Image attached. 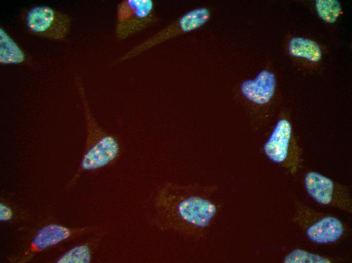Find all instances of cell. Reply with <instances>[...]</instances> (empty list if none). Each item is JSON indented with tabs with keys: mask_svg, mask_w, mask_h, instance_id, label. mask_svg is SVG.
<instances>
[{
	"mask_svg": "<svg viewBox=\"0 0 352 263\" xmlns=\"http://www.w3.org/2000/svg\"><path fill=\"white\" fill-rule=\"evenodd\" d=\"M316 9L319 16L329 23L335 22L341 12V7L337 0H317Z\"/></svg>",
	"mask_w": 352,
	"mask_h": 263,
	"instance_id": "cell-14",
	"label": "cell"
},
{
	"mask_svg": "<svg viewBox=\"0 0 352 263\" xmlns=\"http://www.w3.org/2000/svg\"><path fill=\"white\" fill-rule=\"evenodd\" d=\"M152 0H124L117 7L115 32L125 39L151 25L156 21Z\"/></svg>",
	"mask_w": 352,
	"mask_h": 263,
	"instance_id": "cell-5",
	"label": "cell"
},
{
	"mask_svg": "<svg viewBox=\"0 0 352 263\" xmlns=\"http://www.w3.org/2000/svg\"><path fill=\"white\" fill-rule=\"evenodd\" d=\"M23 51L2 28H0V63L2 64H20L24 61Z\"/></svg>",
	"mask_w": 352,
	"mask_h": 263,
	"instance_id": "cell-12",
	"label": "cell"
},
{
	"mask_svg": "<svg viewBox=\"0 0 352 263\" xmlns=\"http://www.w3.org/2000/svg\"><path fill=\"white\" fill-rule=\"evenodd\" d=\"M91 251L86 244L76 246L65 253L58 260L61 263H88L91 260Z\"/></svg>",
	"mask_w": 352,
	"mask_h": 263,
	"instance_id": "cell-15",
	"label": "cell"
},
{
	"mask_svg": "<svg viewBox=\"0 0 352 263\" xmlns=\"http://www.w3.org/2000/svg\"><path fill=\"white\" fill-rule=\"evenodd\" d=\"M293 222L311 241L321 244L335 243L346 231L345 225L333 215L317 211L297 201Z\"/></svg>",
	"mask_w": 352,
	"mask_h": 263,
	"instance_id": "cell-3",
	"label": "cell"
},
{
	"mask_svg": "<svg viewBox=\"0 0 352 263\" xmlns=\"http://www.w3.org/2000/svg\"><path fill=\"white\" fill-rule=\"evenodd\" d=\"M12 216L11 209L7 205L1 203L0 205V220L2 222L10 220Z\"/></svg>",
	"mask_w": 352,
	"mask_h": 263,
	"instance_id": "cell-16",
	"label": "cell"
},
{
	"mask_svg": "<svg viewBox=\"0 0 352 263\" xmlns=\"http://www.w3.org/2000/svg\"><path fill=\"white\" fill-rule=\"evenodd\" d=\"M25 22L27 29L39 37L55 40L64 39L69 30V16L46 6H37L27 12Z\"/></svg>",
	"mask_w": 352,
	"mask_h": 263,
	"instance_id": "cell-8",
	"label": "cell"
},
{
	"mask_svg": "<svg viewBox=\"0 0 352 263\" xmlns=\"http://www.w3.org/2000/svg\"><path fill=\"white\" fill-rule=\"evenodd\" d=\"M276 85L275 75L271 71L263 70L253 79L243 81L240 90L242 95L249 101L258 105L269 103L273 98Z\"/></svg>",
	"mask_w": 352,
	"mask_h": 263,
	"instance_id": "cell-9",
	"label": "cell"
},
{
	"mask_svg": "<svg viewBox=\"0 0 352 263\" xmlns=\"http://www.w3.org/2000/svg\"><path fill=\"white\" fill-rule=\"evenodd\" d=\"M70 231L67 228L56 224L49 225L41 229L32 241L30 250L41 251L68 238Z\"/></svg>",
	"mask_w": 352,
	"mask_h": 263,
	"instance_id": "cell-10",
	"label": "cell"
},
{
	"mask_svg": "<svg viewBox=\"0 0 352 263\" xmlns=\"http://www.w3.org/2000/svg\"><path fill=\"white\" fill-rule=\"evenodd\" d=\"M210 11L200 7L188 11L172 23L135 46L119 58L117 62L134 58L147 50L179 34L187 33L202 27L209 20Z\"/></svg>",
	"mask_w": 352,
	"mask_h": 263,
	"instance_id": "cell-4",
	"label": "cell"
},
{
	"mask_svg": "<svg viewBox=\"0 0 352 263\" xmlns=\"http://www.w3.org/2000/svg\"><path fill=\"white\" fill-rule=\"evenodd\" d=\"M342 261L341 257L321 255L300 248L292 250L283 259L284 263H333Z\"/></svg>",
	"mask_w": 352,
	"mask_h": 263,
	"instance_id": "cell-13",
	"label": "cell"
},
{
	"mask_svg": "<svg viewBox=\"0 0 352 263\" xmlns=\"http://www.w3.org/2000/svg\"><path fill=\"white\" fill-rule=\"evenodd\" d=\"M215 188L165 183L159 188L151 206L156 228L190 238L205 233L217 213L213 198Z\"/></svg>",
	"mask_w": 352,
	"mask_h": 263,
	"instance_id": "cell-1",
	"label": "cell"
},
{
	"mask_svg": "<svg viewBox=\"0 0 352 263\" xmlns=\"http://www.w3.org/2000/svg\"><path fill=\"white\" fill-rule=\"evenodd\" d=\"M292 127L286 119L279 120L263 147L265 154L272 161L296 172L300 162V151L292 140Z\"/></svg>",
	"mask_w": 352,
	"mask_h": 263,
	"instance_id": "cell-7",
	"label": "cell"
},
{
	"mask_svg": "<svg viewBox=\"0 0 352 263\" xmlns=\"http://www.w3.org/2000/svg\"><path fill=\"white\" fill-rule=\"evenodd\" d=\"M288 52L292 56L317 62L322 58L319 45L315 41L301 37H293L289 41Z\"/></svg>",
	"mask_w": 352,
	"mask_h": 263,
	"instance_id": "cell-11",
	"label": "cell"
},
{
	"mask_svg": "<svg viewBox=\"0 0 352 263\" xmlns=\"http://www.w3.org/2000/svg\"><path fill=\"white\" fill-rule=\"evenodd\" d=\"M304 184L309 195L318 203L351 213V198L347 186L313 171L306 174Z\"/></svg>",
	"mask_w": 352,
	"mask_h": 263,
	"instance_id": "cell-6",
	"label": "cell"
},
{
	"mask_svg": "<svg viewBox=\"0 0 352 263\" xmlns=\"http://www.w3.org/2000/svg\"><path fill=\"white\" fill-rule=\"evenodd\" d=\"M84 114L86 136L83 154L78 174L104 167L119 156L120 145L117 138L104 130L97 122L90 108L82 82L76 78Z\"/></svg>",
	"mask_w": 352,
	"mask_h": 263,
	"instance_id": "cell-2",
	"label": "cell"
}]
</instances>
